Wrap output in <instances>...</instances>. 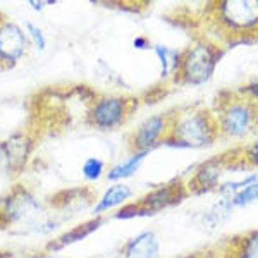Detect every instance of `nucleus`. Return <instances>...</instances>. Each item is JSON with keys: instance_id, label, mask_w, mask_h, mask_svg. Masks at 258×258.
<instances>
[{"instance_id": "13", "label": "nucleus", "mask_w": 258, "mask_h": 258, "mask_svg": "<svg viewBox=\"0 0 258 258\" xmlns=\"http://www.w3.org/2000/svg\"><path fill=\"white\" fill-rule=\"evenodd\" d=\"M131 195H133L131 188H129L127 184H124V182H115V184H112L110 188H107L105 193L98 198V202L95 203V207H93L95 217H100V215L105 214V212L126 203L127 200L131 198Z\"/></svg>"}, {"instance_id": "19", "label": "nucleus", "mask_w": 258, "mask_h": 258, "mask_svg": "<svg viewBox=\"0 0 258 258\" xmlns=\"http://www.w3.org/2000/svg\"><path fill=\"white\" fill-rule=\"evenodd\" d=\"M26 31H28V40L31 41L33 47L38 50V52H43L47 48V36H45L43 30L33 23H26Z\"/></svg>"}, {"instance_id": "2", "label": "nucleus", "mask_w": 258, "mask_h": 258, "mask_svg": "<svg viewBox=\"0 0 258 258\" xmlns=\"http://www.w3.org/2000/svg\"><path fill=\"white\" fill-rule=\"evenodd\" d=\"M43 209L30 191L24 188L12 189L9 197L0 202V226H24L40 232Z\"/></svg>"}, {"instance_id": "4", "label": "nucleus", "mask_w": 258, "mask_h": 258, "mask_svg": "<svg viewBox=\"0 0 258 258\" xmlns=\"http://www.w3.org/2000/svg\"><path fill=\"white\" fill-rule=\"evenodd\" d=\"M129 98L120 95H105L91 105L90 122L100 131H112L119 127L129 114Z\"/></svg>"}, {"instance_id": "6", "label": "nucleus", "mask_w": 258, "mask_h": 258, "mask_svg": "<svg viewBox=\"0 0 258 258\" xmlns=\"http://www.w3.org/2000/svg\"><path fill=\"white\" fill-rule=\"evenodd\" d=\"M28 43L30 40L23 28L12 21H6L0 26V69L14 68L26 53Z\"/></svg>"}, {"instance_id": "17", "label": "nucleus", "mask_w": 258, "mask_h": 258, "mask_svg": "<svg viewBox=\"0 0 258 258\" xmlns=\"http://www.w3.org/2000/svg\"><path fill=\"white\" fill-rule=\"evenodd\" d=\"M255 202H258V181L249 184L248 188L241 189L234 197L226 200L229 209H232V207H246L249 203H255Z\"/></svg>"}, {"instance_id": "7", "label": "nucleus", "mask_w": 258, "mask_h": 258, "mask_svg": "<svg viewBox=\"0 0 258 258\" xmlns=\"http://www.w3.org/2000/svg\"><path fill=\"white\" fill-rule=\"evenodd\" d=\"M31 152V136L28 133H18L0 143V162L11 174H19L26 167Z\"/></svg>"}, {"instance_id": "9", "label": "nucleus", "mask_w": 258, "mask_h": 258, "mask_svg": "<svg viewBox=\"0 0 258 258\" xmlns=\"http://www.w3.org/2000/svg\"><path fill=\"white\" fill-rule=\"evenodd\" d=\"M169 119L165 115H153L141 122L131 136V148L135 152H150L167 133Z\"/></svg>"}, {"instance_id": "12", "label": "nucleus", "mask_w": 258, "mask_h": 258, "mask_svg": "<svg viewBox=\"0 0 258 258\" xmlns=\"http://www.w3.org/2000/svg\"><path fill=\"white\" fill-rule=\"evenodd\" d=\"M103 222H105V219L100 215V217H93V219L86 220V222H83V224H78V226H74L73 229L66 231L64 234H60L55 241L48 243L47 249L48 251H59V249L69 246V244H74V243H78V241H83L85 238H88L90 234H93V232L97 231Z\"/></svg>"}, {"instance_id": "10", "label": "nucleus", "mask_w": 258, "mask_h": 258, "mask_svg": "<svg viewBox=\"0 0 258 258\" xmlns=\"http://www.w3.org/2000/svg\"><path fill=\"white\" fill-rule=\"evenodd\" d=\"M184 195H186V189L182 184H167V186H160V188L150 191V193L145 195L138 203L143 209H147L150 214H153V212L162 210V209H165V207L181 202V198L184 197Z\"/></svg>"}, {"instance_id": "18", "label": "nucleus", "mask_w": 258, "mask_h": 258, "mask_svg": "<svg viewBox=\"0 0 258 258\" xmlns=\"http://www.w3.org/2000/svg\"><path fill=\"white\" fill-rule=\"evenodd\" d=\"M105 172V162L98 157H88L85 162H83V167H81V174L86 181L95 182L98 181L100 177L103 176Z\"/></svg>"}, {"instance_id": "22", "label": "nucleus", "mask_w": 258, "mask_h": 258, "mask_svg": "<svg viewBox=\"0 0 258 258\" xmlns=\"http://www.w3.org/2000/svg\"><path fill=\"white\" fill-rule=\"evenodd\" d=\"M241 255L243 258H258V232H251L246 236L241 246Z\"/></svg>"}, {"instance_id": "16", "label": "nucleus", "mask_w": 258, "mask_h": 258, "mask_svg": "<svg viewBox=\"0 0 258 258\" xmlns=\"http://www.w3.org/2000/svg\"><path fill=\"white\" fill-rule=\"evenodd\" d=\"M155 55L159 57L160 60V76L164 78H169L172 74H177L179 71V66H181V59H182V53L179 50H174V48H169V47H164V45H157L155 48Z\"/></svg>"}, {"instance_id": "3", "label": "nucleus", "mask_w": 258, "mask_h": 258, "mask_svg": "<svg viewBox=\"0 0 258 258\" xmlns=\"http://www.w3.org/2000/svg\"><path fill=\"white\" fill-rule=\"evenodd\" d=\"M219 57L220 52L215 50L210 43L197 41L182 53L177 76H181L186 83H191V85H202V83L209 81L214 74Z\"/></svg>"}, {"instance_id": "14", "label": "nucleus", "mask_w": 258, "mask_h": 258, "mask_svg": "<svg viewBox=\"0 0 258 258\" xmlns=\"http://www.w3.org/2000/svg\"><path fill=\"white\" fill-rule=\"evenodd\" d=\"M150 152H135L126 162H120V164H115L114 167H110V170L107 172V177L109 181H122V179L131 177L133 174L138 170V167L143 164V160L148 157Z\"/></svg>"}, {"instance_id": "24", "label": "nucleus", "mask_w": 258, "mask_h": 258, "mask_svg": "<svg viewBox=\"0 0 258 258\" xmlns=\"http://www.w3.org/2000/svg\"><path fill=\"white\" fill-rule=\"evenodd\" d=\"M133 47L140 48V50H147L150 48V41L147 38H143V36H138V38L133 40Z\"/></svg>"}, {"instance_id": "1", "label": "nucleus", "mask_w": 258, "mask_h": 258, "mask_svg": "<svg viewBox=\"0 0 258 258\" xmlns=\"http://www.w3.org/2000/svg\"><path fill=\"white\" fill-rule=\"evenodd\" d=\"M217 135V124L207 110H189L177 115L172 122L170 135L164 143H176V147L200 148L209 147Z\"/></svg>"}, {"instance_id": "8", "label": "nucleus", "mask_w": 258, "mask_h": 258, "mask_svg": "<svg viewBox=\"0 0 258 258\" xmlns=\"http://www.w3.org/2000/svg\"><path fill=\"white\" fill-rule=\"evenodd\" d=\"M256 119L255 114V107L248 102H238V103H231L222 114V131L227 136H239L246 135L248 129L253 126Z\"/></svg>"}, {"instance_id": "11", "label": "nucleus", "mask_w": 258, "mask_h": 258, "mask_svg": "<svg viewBox=\"0 0 258 258\" xmlns=\"http://www.w3.org/2000/svg\"><path fill=\"white\" fill-rule=\"evenodd\" d=\"M160 255V243L155 232L143 231L127 241L122 249L124 258H159Z\"/></svg>"}, {"instance_id": "23", "label": "nucleus", "mask_w": 258, "mask_h": 258, "mask_svg": "<svg viewBox=\"0 0 258 258\" xmlns=\"http://www.w3.org/2000/svg\"><path fill=\"white\" fill-rule=\"evenodd\" d=\"M248 160L251 162L253 165H258V140L248 150Z\"/></svg>"}, {"instance_id": "21", "label": "nucleus", "mask_w": 258, "mask_h": 258, "mask_svg": "<svg viewBox=\"0 0 258 258\" xmlns=\"http://www.w3.org/2000/svg\"><path fill=\"white\" fill-rule=\"evenodd\" d=\"M141 215H152V214L136 202V203H127V205H124L122 209H119L114 217L115 219H133V217H141Z\"/></svg>"}, {"instance_id": "5", "label": "nucleus", "mask_w": 258, "mask_h": 258, "mask_svg": "<svg viewBox=\"0 0 258 258\" xmlns=\"http://www.w3.org/2000/svg\"><path fill=\"white\" fill-rule=\"evenodd\" d=\"M220 23L231 31L258 30V0H226L219 6Z\"/></svg>"}, {"instance_id": "25", "label": "nucleus", "mask_w": 258, "mask_h": 258, "mask_svg": "<svg viewBox=\"0 0 258 258\" xmlns=\"http://www.w3.org/2000/svg\"><path fill=\"white\" fill-rule=\"evenodd\" d=\"M244 91H246L249 97L258 98V80H256V81H253V83H249L246 88H244Z\"/></svg>"}, {"instance_id": "20", "label": "nucleus", "mask_w": 258, "mask_h": 258, "mask_svg": "<svg viewBox=\"0 0 258 258\" xmlns=\"http://www.w3.org/2000/svg\"><path fill=\"white\" fill-rule=\"evenodd\" d=\"M256 181H258V176H256V174H253V176L244 177V179H241V181L226 182V184L220 186V191H222L224 195H227V198H231V197H234L236 193H239L241 189L248 188L249 184H253V182H256Z\"/></svg>"}, {"instance_id": "26", "label": "nucleus", "mask_w": 258, "mask_h": 258, "mask_svg": "<svg viewBox=\"0 0 258 258\" xmlns=\"http://www.w3.org/2000/svg\"><path fill=\"white\" fill-rule=\"evenodd\" d=\"M28 6H31L35 11H43L45 6H47V2H38V0H30L28 2Z\"/></svg>"}, {"instance_id": "15", "label": "nucleus", "mask_w": 258, "mask_h": 258, "mask_svg": "<svg viewBox=\"0 0 258 258\" xmlns=\"http://www.w3.org/2000/svg\"><path fill=\"white\" fill-rule=\"evenodd\" d=\"M220 179V167H217L215 164H207L203 167H200L195 174V177L191 179V188L198 193L202 191H209L214 189L219 184Z\"/></svg>"}, {"instance_id": "29", "label": "nucleus", "mask_w": 258, "mask_h": 258, "mask_svg": "<svg viewBox=\"0 0 258 258\" xmlns=\"http://www.w3.org/2000/svg\"><path fill=\"white\" fill-rule=\"evenodd\" d=\"M50 258H64V256H50Z\"/></svg>"}, {"instance_id": "27", "label": "nucleus", "mask_w": 258, "mask_h": 258, "mask_svg": "<svg viewBox=\"0 0 258 258\" xmlns=\"http://www.w3.org/2000/svg\"><path fill=\"white\" fill-rule=\"evenodd\" d=\"M174 258H200V256L195 253V255H181V256H174Z\"/></svg>"}, {"instance_id": "28", "label": "nucleus", "mask_w": 258, "mask_h": 258, "mask_svg": "<svg viewBox=\"0 0 258 258\" xmlns=\"http://www.w3.org/2000/svg\"><path fill=\"white\" fill-rule=\"evenodd\" d=\"M4 23H6V18H4V14H2V12H0V26H2Z\"/></svg>"}]
</instances>
